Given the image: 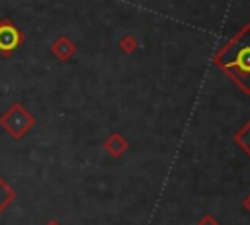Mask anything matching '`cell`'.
I'll use <instances>...</instances> for the list:
<instances>
[{"instance_id":"obj_1","label":"cell","mask_w":250,"mask_h":225,"mask_svg":"<svg viewBox=\"0 0 250 225\" xmlns=\"http://www.w3.org/2000/svg\"><path fill=\"white\" fill-rule=\"evenodd\" d=\"M217 65L246 92H250V25L238 31L215 57Z\"/></svg>"},{"instance_id":"obj_2","label":"cell","mask_w":250,"mask_h":225,"mask_svg":"<svg viewBox=\"0 0 250 225\" xmlns=\"http://www.w3.org/2000/svg\"><path fill=\"white\" fill-rule=\"evenodd\" d=\"M2 123L8 127V131H12L14 135H21V133H25L27 131V127L31 125V117H29V113L25 112V110H21L20 106H14L10 112H8V115L2 119Z\"/></svg>"},{"instance_id":"obj_3","label":"cell","mask_w":250,"mask_h":225,"mask_svg":"<svg viewBox=\"0 0 250 225\" xmlns=\"http://www.w3.org/2000/svg\"><path fill=\"white\" fill-rule=\"evenodd\" d=\"M20 45V33L12 23H0V51L10 53Z\"/></svg>"},{"instance_id":"obj_4","label":"cell","mask_w":250,"mask_h":225,"mask_svg":"<svg viewBox=\"0 0 250 225\" xmlns=\"http://www.w3.org/2000/svg\"><path fill=\"white\" fill-rule=\"evenodd\" d=\"M236 141L240 143V147H242L244 151H248V153H250V121L244 125V129H242V131H238V133H236Z\"/></svg>"},{"instance_id":"obj_5","label":"cell","mask_w":250,"mask_h":225,"mask_svg":"<svg viewBox=\"0 0 250 225\" xmlns=\"http://www.w3.org/2000/svg\"><path fill=\"white\" fill-rule=\"evenodd\" d=\"M12 198H14L12 188H10L8 184H4V182H2V178H0V211L4 209V205H6Z\"/></svg>"}]
</instances>
